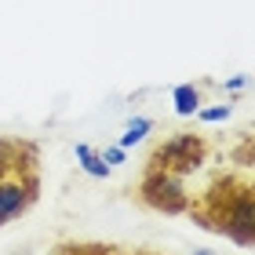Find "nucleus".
<instances>
[{"label": "nucleus", "instance_id": "nucleus-1", "mask_svg": "<svg viewBox=\"0 0 255 255\" xmlns=\"http://www.w3.org/2000/svg\"><path fill=\"white\" fill-rule=\"evenodd\" d=\"M186 219L237 248H255V175L245 168H219L201 193H190Z\"/></svg>", "mask_w": 255, "mask_h": 255}, {"label": "nucleus", "instance_id": "nucleus-2", "mask_svg": "<svg viewBox=\"0 0 255 255\" xmlns=\"http://www.w3.org/2000/svg\"><path fill=\"white\" fill-rule=\"evenodd\" d=\"M208 157H212V146H208L204 135L175 131L171 138H164L160 146L149 149L142 171H160V175L186 179V175H193V171H201V168L208 164Z\"/></svg>", "mask_w": 255, "mask_h": 255}, {"label": "nucleus", "instance_id": "nucleus-3", "mask_svg": "<svg viewBox=\"0 0 255 255\" xmlns=\"http://www.w3.org/2000/svg\"><path fill=\"white\" fill-rule=\"evenodd\" d=\"M135 193L146 208H153L160 215H186V208H190L186 182L175 179V175H160V171H142Z\"/></svg>", "mask_w": 255, "mask_h": 255}, {"label": "nucleus", "instance_id": "nucleus-4", "mask_svg": "<svg viewBox=\"0 0 255 255\" xmlns=\"http://www.w3.org/2000/svg\"><path fill=\"white\" fill-rule=\"evenodd\" d=\"M37 201H40V171L18 175V179H0V230L7 223H18Z\"/></svg>", "mask_w": 255, "mask_h": 255}, {"label": "nucleus", "instance_id": "nucleus-5", "mask_svg": "<svg viewBox=\"0 0 255 255\" xmlns=\"http://www.w3.org/2000/svg\"><path fill=\"white\" fill-rule=\"evenodd\" d=\"M40 171V146L18 135H0V179L37 175Z\"/></svg>", "mask_w": 255, "mask_h": 255}, {"label": "nucleus", "instance_id": "nucleus-6", "mask_svg": "<svg viewBox=\"0 0 255 255\" xmlns=\"http://www.w3.org/2000/svg\"><path fill=\"white\" fill-rule=\"evenodd\" d=\"M51 255H160L153 248H128V245H110V241H59Z\"/></svg>", "mask_w": 255, "mask_h": 255}, {"label": "nucleus", "instance_id": "nucleus-7", "mask_svg": "<svg viewBox=\"0 0 255 255\" xmlns=\"http://www.w3.org/2000/svg\"><path fill=\"white\" fill-rule=\"evenodd\" d=\"M230 160H234V168L255 171V131H241V138L230 146Z\"/></svg>", "mask_w": 255, "mask_h": 255}, {"label": "nucleus", "instance_id": "nucleus-8", "mask_svg": "<svg viewBox=\"0 0 255 255\" xmlns=\"http://www.w3.org/2000/svg\"><path fill=\"white\" fill-rule=\"evenodd\" d=\"M77 157L84 160V168L91 171V175H106V171H110V164H106V160H102V157H99L91 146H84V142L77 146Z\"/></svg>", "mask_w": 255, "mask_h": 255}, {"label": "nucleus", "instance_id": "nucleus-9", "mask_svg": "<svg viewBox=\"0 0 255 255\" xmlns=\"http://www.w3.org/2000/svg\"><path fill=\"white\" fill-rule=\"evenodd\" d=\"M197 102H201V95H197L193 84L175 88V110H179V113H197Z\"/></svg>", "mask_w": 255, "mask_h": 255}, {"label": "nucleus", "instance_id": "nucleus-10", "mask_svg": "<svg viewBox=\"0 0 255 255\" xmlns=\"http://www.w3.org/2000/svg\"><path fill=\"white\" fill-rule=\"evenodd\" d=\"M149 128H153V121H135V124L121 135V146H135L138 138H142V131H149Z\"/></svg>", "mask_w": 255, "mask_h": 255}, {"label": "nucleus", "instance_id": "nucleus-11", "mask_svg": "<svg viewBox=\"0 0 255 255\" xmlns=\"http://www.w3.org/2000/svg\"><path fill=\"white\" fill-rule=\"evenodd\" d=\"M230 117V106H215V110H204L201 121H226Z\"/></svg>", "mask_w": 255, "mask_h": 255}, {"label": "nucleus", "instance_id": "nucleus-12", "mask_svg": "<svg viewBox=\"0 0 255 255\" xmlns=\"http://www.w3.org/2000/svg\"><path fill=\"white\" fill-rule=\"evenodd\" d=\"M102 160H110V164H121V160H124V146H113V149H106V153H102Z\"/></svg>", "mask_w": 255, "mask_h": 255}]
</instances>
